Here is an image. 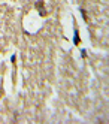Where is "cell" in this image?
I'll use <instances>...</instances> for the list:
<instances>
[{
	"label": "cell",
	"mask_w": 109,
	"mask_h": 124,
	"mask_svg": "<svg viewBox=\"0 0 109 124\" xmlns=\"http://www.w3.org/2000/svg\"><path fill=\"white\" fill-rule=\"evenodd\" d=\"M34 8L38 9V12H39L40 16H47V15H48L47 9H45V5H43V0H38V2H36V5H34Z\"/></svg>",
	"instance_id": "1"
},
{
	"label": "cell",
	"mask_w": 109,
	"mask_h": 124,
	"mask_svg": "<svg viewBox=\"0 0 109 124\" xmlns=\"http://www.w3.org/2000/svg\"><path fill=\"white\" fill-rule=\"evenodd\" d=\"M73 42H75V45H79V42H81L79 34H78V31H76V30H75V39H73Z\"/></svg>",
	"instance_id": "2"
}]
</instances>
